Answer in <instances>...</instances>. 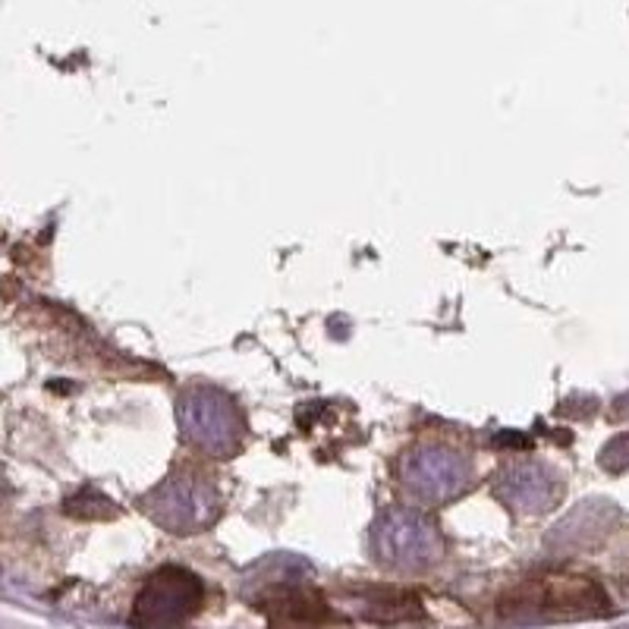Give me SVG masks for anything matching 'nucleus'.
Listing matches in <instances>:
<instances>
[{
	"mask_svg": "<svg viewBox=\"0 0 629 629\" xmlns=\"http://www.w3.org/2000/svg\"><path fill=\"white\" fill-rule=\"evenodd\" d=\"M261 614L274 629H322L330 624V607L308 588H274L265 602Z\"/></svg>",
	"mask_w": 629,
	"mask_h": 629,
	"instance_id": "3",
	"label": "nucleus"
},
{
	"mask_svg": "<svg viewBox=\"0 0 629 629\" xmlns=\"http://www.w3.org/2000/svg\"><path fill=\"white\" fill-rule=\"evenodd\" d=\"M202 605V585L187 570H161L136 598L133 624L142 629H173L187 624Z\"/></svg>",
	"mask_w": 629,
	"mask_h": 629,
	"instance_id": "2",
	"label": "nucleus"
},
{
	"mask_svg": "<svg viewBox=\"0 0 629 629\" xmlns=\"http://www.w3.org/2000/svg\"><path fill=\"white\" fill-rule=\"evenodd\" d=\"M610 610L605 588L576 573H544L526 580L501 598V617L510 620H583Z\"/></svg>",
	"mask_w": 629,
	"mask_h": 629,
	"instance_id": "1",
	"label": "nucleus"
}]
</instances>
